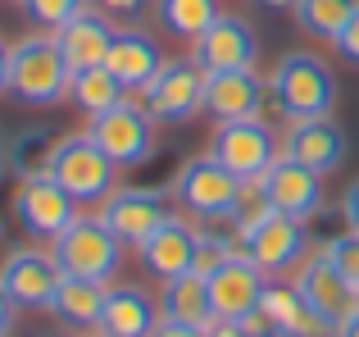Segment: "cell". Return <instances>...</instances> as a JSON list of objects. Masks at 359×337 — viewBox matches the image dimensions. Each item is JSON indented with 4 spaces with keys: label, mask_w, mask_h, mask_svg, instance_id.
<instances>
[{
    "label": "cell",
    "mask_w": 359,
    "mask_h": 337,
    "mask_svg": "<svg viewBox=\"0 0 359 337\" xmlns=\"http://www.w3.org/2000/svg\"><path fill=\"white\" fill-rule=\"evenodd\" d=\"M73 69L64 60L55 32H27L23 41L9 46V82L5 91L23 105H60L69 96Z\"/></svg>",
    "instance_id": "1"
},
{
    "label": "cell",
    "mask_w": 359,
    "mask_h": 337,
    "mask_svg": "<svg viewBox=\"0 0 359 337\" xmlns=\"http://www.w3.org/2000/svg\"><path fill=\"white\" fill-rule=\"evenodd\" d=\"M269 91L278 100V110L287 114V124L327 119L337 110V73L327 69V60H318L309 51L282 55L273 78H269Z\"/></svg>",
    "instance_id": "2"
},
{
    "label": "cell",
    "mask_w": 359,
    "mask_h": 337,
    "mask_svg": "<svg viewBox=\"0 0 359 337\" xmlns=\"http://www.w3.org/2000/svg\"><path fill=\"white\" fill-rule=\"evenodd\" d=\"M46 173H50L78 205H100L114 192L118 164L91 142V133H69V137L55 142L50 160H46Z\"/></svg>",
    "instance_id": "3"
},
{
    "label": "cell",
    "mask_w": 359,
    "mask_h": 337,
    "mask_svg": "<svg viewBox=\"0 0 359 337\" xmlns=\"http://www.w3.org/2000/svg\"><path fill=\"white\" fill-rule=\"evenodd\" d=\"M50 256L69 278L109 283L123 269V242L100 223V214H78V219L50 242Z\"/></svg>",
    "instance_id": "4"
},
{
    "label": "cell",
    "mask_w": 359,
    "mask_h": 337,
    "mask_svg": "<svg viewBox=\"0 0 359 337\" xmlns=\"http://www.w3.org/2000/svg\"><path fill=\"white\" fill-rule=\"evenodd\" d=\"M205 82H210V73L196 64V55L164 60V69L141 91L146 96V114L155 124H187V119H196L205 110Z\"/></svg>",
    "instance_id": "5"
},
{
    "label": "cell",
    "mask_w": 359,
    "mask_h": 337,
    "mask_svg": "<svg viewBox=\"0 0 359 337\" xmlns=\"http://www.w3.org/2000/svg\"><path fill=\"white\" fill-rule=\"evenodd\" d=\"M87 133L118 168L146 164L150 151H155V119L146 114V105H132V100H118L105 114H91Z\"/></svg>",
    "instance_id": "6"
},
{
    "label": "cell",
    "mask_w": 359,
    "mask_h": 337,
    "mask_svg": "<svg viewBox=\"0 0 359 337\" xmlns=\"http://www.w3.org/2000/svg\"><path fill=\"white\" fill-rule=\"evenodd\" d=\"M210 155L219 164H228L241 183H259L273 168V160L282 155V146H278V133H273L269 124H259V119H237V124L214 128Z\"/></svg>",
    "instance_id": "7"
},
{
    "label": "cell",
    "mask_w": 359,
    "mask_h": 337,
    "mask_svg": "<svg viewBox=\"0 0 359 337\" xmlns=\"http://www.w3.org/2000/svg\"><path fill=\"white\" fill-rule=\"evenodd\" d=\"M241 187H245L241 178L232 173L228 164H219L214 155L187 160L177 168V178H173L177 201H182L191 214H201V219H228L232 205H237V196H241Z\"/></svg>",
    "instance_id": "8"
},
{
    "label": "cell",
    "mask_w": 359,
    "mask_h": 337,
    "mask_svg": "<svg viewBox=\"0 0 359 337\" xmlns=\"http://www.w3.org/2000/svg\"><path fill=\"white\" fill-rule=\"evenodd\" d=\"M14 214H18V223H23L27 237L55 242L73 219H78V201H73L50 173H32V178H18Z\"/></svg>",
    "instance_id": "9"
},
{
    "label": "cell",
    "mask_w": 359,
    "mask_h": 337,
    "mask_svg": "<svg viewBox=\"0 0 359 337\" xmlns=\"http://www.w3.org/2000/svg\"><path fill=\"white\" fill-rule=\"evenodd\" d=\"M96 214L123 246H141L173 210H168L159 187H123V192H109L105 201H100Z\"/></svg>",
    "instance_id": "10"
},
{
    "label": "cell",
    "mask_w": 359,
    "mask_h": 337,
    "mask_svg": "<svg viewBox=\"0 0 359 337\" xmlns=\"http://www.w3.org/2000/svg\"><path fill=\"white\" fill-rule=\"evenodd\" d=\"M60 278H64V269L41 246H18L0 265V283L14 296L18 310H50L55 292H60Z\"/></svg>",
    "instance_id": "11"
},
{
    "label": "cell",
    "mask_w": 359,
    "mask_h": 337,
    "mask_svg": "<svg viewBox=\"0 0 359 337\" xmlns=\"http://www.w3.org/2000/svg\"><path fill=\"white\" fill-rule=\"evenodd\" d=\"M259 187L269 192L273 210L287 214V219L309 223L318 210H323V173H314L309 164L291 160V155H278L273 168L259 178Z\"/></svg>",
    "instance_id": "12"
},
{
    "label": "cell",
    "mask_w": 359,
    "mask_h": 337,
    "mask_svg": "<svg viewBox=\"0 0 359 337\" xmlns=\"http://www.w3.org/2000/svg\"><path fill=\"white\" fill-rule=\"evenodd\" d=\"M296 287H300V296H305V301L314 305L323 319L337 324V329H341V324L359 310V287L323 256V251H318V256H309L305 265H300Z\"/></svg>",
    "instance_id": "13"
},
{
    "label": "cell",
    "mask_w": 359,
    "mask_h": 337,
    "mask_svg": "<svg viewBox=\"0 0 359 337\" xmlns=\"http://www.w3.org/2000/svg\"><path fill=\"white\" fill-rule=\"evenodd\" d=\"M191 55H196V64H201L205 73L255 69V60H259V37H255V27L245 23L241 14H223L219 23L191 46Z\"/></svg>",
    "instance_id": "14"
},
{
    "label": "cell",
    "mask_w": 359,
    "mask_h": 337,
    "mask_svg": "<svg viewBox=\"0 0 359 337\" xmlns=\"http://www.w3.org/2000/svg\"><path fill=\"white\" fill-rule=\"evenodd\" d=\"M264 100H269V82L255 69H228L210 73L205 82V114L214 124H237V119H259Z\"/></svg>",
    "instance_id": "15"
},
{
    "label": "cell",
    "mask_w": 359,
    "mask_h": 337,
    "mask_svg": "<svg viewBox=\"0 0 359 337\" xmlns=\"http://www.w3.org/2000/svg\"><path fill=\"white\" fill-rule=\"evenodd\" d=\"M305 246H309L305 223H300V219H287V214H269V219H264L259 228H255L250 237L241 242V251H245V256H250L269 278H278L282 269L300 265V260H305Z\"/></svg>",
    "instance_id": "16"
},
{
    "label": "cell",
    "mask_w": 359,
    "mask_h": 337,
    "mask_svg": "<svg viewBox=\"0 0 359 337\" xmlns=\"http://www.w3.org/2000/svg\"><path fill=\"white\" fill-rule=\"evenodd\" d=\"M264 283H269V274H264V269L255 265L245 251H237L228 265H219V269L210 274L214 319H241L245 310H255V305H259Z\"/></svg>",
    "instance_id": "17"
},
{
    "label": "cell",
    "mask_w": 359,
    "mask_h": 337,
    "mask_svg": "<svg viewBox=\"0 0 359 337\" xmlns=\"http://www.w3.org/2000/svg\"><path fill=\"white\" fill-rule=\"evenodd\" d=\"M346 133L341 124H332V114L327 119H300V124L287 128V142H282V155H291V160L309 164L314 173H337V168L346 164Z\"/></svg>",
    "instance_id": "18"
},
{
    "label": "cell",
    "mask_w": 359,
    "mask_h": 337,
    "mask_svg": "<svg viewBox=\"0 0 359 337\" xmlns=\"http://www.w3.org/2000/svg\"><path fill=\"white\" fill-rule=\"evenodd\" d=\"M196 237H201V228H196V223H187L182 214H168V219L159 223V228H155V232H150V237L137 246V256H141V265H146L150 274H155L159 283H164V278L191 274Z\"/></svg>",
    "instance_id": "19"
},
{
    "label": "cell",
    "mask_w": 359,
    "mask_h": 337,
    "mask_svg": "<svg viewBox=\"0 0 359 337\" xmlns=\"http://www.w3.org/2000/svg\"><path fill=\"white\" fill-rule=\"evenodd\" d=\"M259 305L269 310V319L278 324L282 337H337V324L323 319V315L300 296V287L287 283V278H269L264 292H259Z\"/></svg>",
    "instance_id": "20"
},
{
    "label": "cell",
    "mask_w": 359,
    "mask_h": 337,
    "mask_svg": "<svg viewBox=\"0 0 359 337\" xmlns=\"http://www.w3.org/2000/svg\"><path fill=\"white\" fill-rule=\"evenodd\" d=\"M105 69L114 73L128 91H146L150 78L164 69V51H159V41L146 32V27H118Z\"/></svg>",
    "instance_id": "21"
},
{
    "label": "cell",
    "mask_w": 359,
    "mask_h": 337,
    "mask_svg": "<svg viewBox=\"0 0 359 337\" xmlns=\"http://www.w3.org/2000/svg\"><path fill=\"white\" fill-rule=\"evenodd\" d=\"M114 23H105V18L96 14V9H82V14H73L64 27H55V41H60L64 60H69V69H96V64L109 60V46H114Z\"/></svg>",
    "instance_id": "22"
},
{
    "label": "cell",
    "mask_w": 359,
    "mask_h": 337,
    "mask_svg": "<svg viewBox=\"0 0 359 337\" xmlns=\"http://www.w3.org/2000/svg\"><path fill=\"white\" fill-rule=\"evenodd\" d=\"M159 301L150 292H141V287H109L105 292V315H100V333L109 337H155L159 329Z\"/></svg>",
    "instance_id": "23"
},
{
    "label": "cell",
    "mask_w": 359,
    "mask_h": 337,
    "mask_svg": "<svg viewBox=\"0 0 359 337\" xmlns=\"http://www.w3.org/2000/svg\"><path fill=\"white\" fill-rule=\"evenodd\" d=\"M159 315H164V319H177V324L210 329V324H214L210 278H205V274H177V278H164V292H159Z\"/></svg>",
    "instance_id": "24"
},
{
    "label": "cell",
    "mask_w": 359,
    "mask_h": 337,
    "mask_svg": "<svg viewBox=\"0 0 359 337\" xmlns=\"http://www.w3.org/2000/svg\"><path fill=\"white\" fill-rule=\"evenodd\" d=\"M105 292L109 283H91V278H60V292L50 301V315L64 329H100V315H105Z\"/></svg>",
    "instance_id": "25"
},
{
    "label": "cell",
    "mask_w": 359,
    "mask_h": 337,
    "mask_svg": "<svg viewBox=\"0 0 359 337\" xmlns=\"http://www.w3.org/2000/svg\"><path fill=\"white\" fill-rule=\"evenodd\" d=\"M155 18L168 37L196 46L223 18V5L219 0H155Z\"/></svg>",
    "instance_id": "26"
},
{
    "label": "cell",
    "mask_w": 359,
    "mask_h": 337,
    "mask_svg": "<svg viewBox=\"0 0 359 337\" xmlns=\"http://www.w3.org/2000/svg\"><path fill=\"white\" fill-rule=\"evenodd\" d=\"M69 96H73V105L87 110V114H105V110L118 105V100H128V87H123L105 64H96V69H78L73 73Z\"/></svg>",
    "instance_id": "27"
},
{
    "label": "cell",
    "mask_w": 359,
    "mask_h": 337,
    "mask_svg": "<svg viewBox=\"0 0 359 337\" xmlns=\"http://www.w3.org/2000/svg\"><path fill=\"white\" fill-rule=\"evenodd\" d=\"M351 18H355L351 0H300V5H296L300 32L314 37V41H327V46L341 37V27L351 23Z\"/></svg>",
    "instance_id": "28"
},
{
    "label": "cell",
    "mask_w": 359,
    "mask_h": 337,
    "mask_svg": "<svg viewBox=\"0 0 359 337\" xmlns=\"http://www.w3.org/2000/svg\"><path fill=\"white\" fill-rule=\"evenodd\" d=\"M55 142H60V137H50L46 128H27V133H18L14 142H9V151H5V164L14 168L18 178L46 173V160H50Z\"/></svg>",
    "instance_id": "29"
},
{
    "label": "cell",
    "mask_w": 359,
    "mask_h": 337,
    "mask_svg": "<svg viewBox=\"0 0 359 337\" xmlns=\"http://www.w3.org/2000/svg\"><path fill=\"white\" fill-rule=\"evenodd\" d=\"M269 214H278V210H273V201H269V192H264L259 183H245L241 196H237V205H232V214H228L232 232H237V246L250 237L255 228H259L264 219H269Z\"/></svg>",
    "instance_id": "30"
},
{
    "label": "cell",
    "mask_w": 359,
    "mask_h": 337,
    "mask_svg": "<svg viewBox=\"0 0 359 337\" xmlns=\"http://www.w3.org/2000/svg\"><path fill=\"white\" fill-rule=\"evenodd\" d=\"M237 237H219V232H201L196 237V256H191V274H205L210 278L219 265H228L232 256H237Z\"/></svg>",
    "instance_id": "31"
},
{
    "label": "cell",
    "mask_w": 359,
    "mask_h": 337,
    "mask_svg": "<svg viewBox=\"0 0 359 337\" xmlns=\"http://www.w3.org/2000/svg\"><path fill=\"white\" fill-rule=\"evenodd\" d=\"M18 5H23V14L32 18L36 27L55 32V27H64L73 14H82V9H87V0H18Z\"/></svg>",
    "instance_id": "32"
},
{
    "label": "cell",
    "mask_w": 359,
    "mask_h": 337,
    "mask_svg": "<svg viewBox=\"0 0 359 337\" xmlns=\"http://www.w3.org/2000/svg\"><path fill=\"white\" fill-rule=\"evenodd\" d=\"M323 256L332 260V265H337V269H341V274H346V278H351V283L359 287V232L346 228L341 237H332V242L323 246Z\"/></svg>",
    "instance_id": "33"
},
{
    "label": "cell",
    "mask_w": 359,
    "mask_h": 337,
    "mask_svg": "<svg viewBox=\"0 0 359 337\" xmlns=\"http://www.w3.org/2000/svg\"><path fill=\"white\" fill-rule=\"evenodd\" d=\"M146 5L150 0H87V9H96V14L114 27H137L141 14H146Z\"/></svg>",
    "instance_id": "34"
},
{
    "label": "cell",
    "mask_w": 359,
    "mask_h": 337,
    "mask_svg": "<svg viewBox=\"0 0 359 337\" xmlns=\"http://www.w3.org/2000/svg\"><path fill=\"white\" fill-rule=\"evenodd\" d=\"M237 324H241V333H245V337H278V324L269 319V310H264V305H255V310H245Z\"/></svg>",
    "instance_id": "35"
},
{
    "label": "cell",
    "mask_w": 359,
    "mask_h": 337,
    "mask_svg": "<svg viewBox=\"0 0 359 337\" xmlns=\"http://www.w3.org/2000/svg\"><path fill=\"white\" fill-rule=\"evenodd\" d=\"M337 51H341V60H351V64H359V9H355V18L341 27V37H337Z\"/></svg>",
    "instance_id": "36"
},
{
    "label": "cell",
    "mask_w": 359,
    "mask_h": 337,
    "mask_svg": "<svg viewBox=\"0 0 359 337\" xmlns=\"http://www.w3.org/2000/svg\"><path fill=\"white\" fill-rule=\"evenodd\" d=\"M341 219H346L351 232H359V178L346 187V196H341Z\"/></svg>",
    "instance_id": "37"
},
{
    "label": "cell",
    "mask_w": 359,
    "mask_h": 337,
    "mask_svg": "<svg viewBox=\"0 0 359 337\" xmlns=\"http://www.w3.org/2000/svg\"><path fill=\"white\" fill-rule=\"evenodd\" d=\"M155 337H210V329H196V324H177V319H159Z\"/></svg>",
    "instance_id": "38"
},
{
    "label": "cell",
    "mask_w": 359,
    "mask_h": 337,
    "mask_svg": "<svg viewBox=\"0 0 359 337\" xmlns=\"http://www.w3.org/2000/svg\"><path fill=\"white\" fill-rule=\"evenodd\" d=\"M14 315H18V305H14V296L5 292V283H0V333L14 329Z\"/></svg>",
    "instance_id": "39"
},
{
    "label": "cell",
    "mask_w": 359,
    "mask_h": 337,
    "mask_svg": "<svg viewBox=\"0 0 359 337\" xmlns=\"http://www.w3.org/2000/svg\"><path fill=\"white\" fill-rule=\"evenodd\" d=\"M210 337H245V333H241L237 319H214L210 324Z\"/></svg>",
    "instance_id": "40"
},
{
    "label": "cell",
    "mask_w": 359,
    "mask_h": 337,
    "mask_svg": "<svg viewBox=\"0 0 359 337\" xmlns=\"http://www.w3.org/2000/svg\"><path fill=\"white\" fill-rule=\"evenodd\" d=\"M5 82H9V46L0 41V91H5Z\"/></svg>",
    "instance_id": "41"
},
{
    "label": "cell",
    "mask_w": 359,
    "mask_h": 337,
    "mask_svg": "<svg viewBox=\"0 0 359 337\" xmlns=\"http://www.w3.org/2000/svg\"><path fill=\"white\" fill-rule=\"evenodd\" d=\"M337 337H359V310L351 315V319L341 324V329H337Z\"/></svg>",
    "instance_id": "42"
},
{
    "label": "cell",
    "mask_w": 359,
    "mask_h": 337,
    "mask_svg": "<svg viewBox=\"0 0 359 337\" xmlns=\"http://www.w3.org/2000/svg\"><path fill=\"white\" fill-rule=\"evenodd\" d=\"M259 5H269V9H291V14H296L300 0H259Z\"/></svg>",
    "instance_id": "43"
},
{
    "label": "cell",
    "mask_w": 359,
    "mask_h": 337,
    "mask_svg": "<svg viewBox=\"0 0 359 337\" xmlns=\"http://www.w3.org/2000/svg\"><path fill=\"white\" fill-rule=\"evenodd\" d=\"M351 5H355V9H359V0H351Z\"/></svg>",
    "instance_id": "44"
},
{
    "label": "cell",
    "mask_w": 359,
    "mask_h": 337,
    "mask_svg": "<svg viewBox=\"0 0 359 337\" xmlns=\"http://www.w3.org/2000/svg\"><path fill=\"white\" fill-rule=\"evenodd\" d=\"M0 337H14V333H0Z\"/></svg>",
    "instance_id": "45"
},
{
    "label": "cell",
    "mask_w": 359,
    "mask_h": 337,
    "mask_svg": "<svg viewBox=\"0 0 359 337\" xmlns=\"http://www.w3.org/2000/svg\"><path fill=\"white\" fill-rule=\"evenodd\" d=\"M100 337H109V333H100Z\"/></svg>",
    "instance_id": "46"
},
{
    "label": "cell",
    "mask_w": 359,
    "mask_h": 337,
    "mask_svg": "<svg viewBox=\"0 0 359 337\" xmlns=\"http://www.w3.org/2000/svg\"><path fill=\"white\" fill-rule=\"evenodd\" d=\"M278 337H282V333H278Z\"/></svg>",
    "instance_id": "47"
}]
</instances>
